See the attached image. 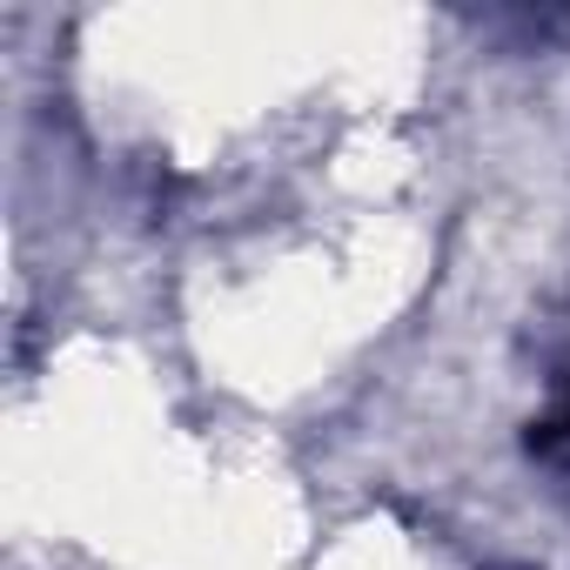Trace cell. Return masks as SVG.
<instances>
[{
	"instance_id": "cell-1",
	"label": "cell",
	"mask_w": 570,
	"mask_h": 570,
	"mask_svg": "<svg viewBox=\"0 0 570 570\" xmlns=\"http://www.w3.org/2000/svg\"><path fill=\"white\" fill-rule=\"evenodd\" d=\"M523 450L570 490V363H563V376H557V396H550V410L523 430Z\"/></svg>"
}]
</instances>
